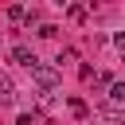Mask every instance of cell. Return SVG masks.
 Segmentation results:
<instances>
[{
  "label": "cell",
  "instance_id": "5",
  "mask_svg": "<svg viewBox=\"0 0 125 125\" xmlns=\"http://www.w3.org/2000/svg\"><path fill=\"white\" fill-rule=\"evenodd\" d=\"M66 16L78 23V20H86V8H82V4H70V8H66Z\"/></svg>",
  "mask_w": 125,
  "mask_h": 125
},
{
  "label": "cell",
  "instance_id": "1",
  "mask_svg": "<svg viewBox=\"0 0 125 125\" xmlns=\"http://www.w3.org/2000/svg\"><path fill=\"white\" fill-rule=\"evenodd\" d=\"M31 78H35L43 90H55V86H59V70H55V66H43V62L31 66Z\"/></svg>",
  "mask_w": 125,
  "mask_h": 125
},
{
  "label": "cell",
  "instance_id": "7",
  "mask_svg": "<svg viewBox=\"0 0 125 125\" xmlns=\"http://www.w3.org/2000/svg\"><path fill=\"white\" fill-rule=\"evenodd\" d=\"M55 31H59L55 23H43V27H39V35H43V39H55Z\"/></svg>",
  "mask_w": 125,
  "mask_h": 125
},
{
  "label": "cell",
  "instance_id": "8",
  "mask_svg": "<svg viewBox=\"0 0 125 125\" xmlns=\"http://www.w3.org/2000/svg\"><path fill=\"white\" fill-rule=\"evenodd\" d=\"M55 62H59V66H62V62H74V51H70V47H66V51H59V59H55Z\"/></svg>",
  "mask_w": 125,
  "mask_h": 125
},
{
  "label": "cell",
  "instance_id": "2",
  "mask_svg": "<svg viewBox=\"0 0 125 125\" xmlns=\"http://www.w3.org/2000/svg\"><path fill=\"white\" fill-rule=\"evenodd\" d=\"M12 59H16L20 66H27V70L39 62V59H35V51H31V47H23V43H20V47H12Z\"/></svg>",
  "mask_w": 125,
  "mask_h": 125
},
{
  "label": "cell",
  "instance_id": "6",
  "mask_svg": "<svg viewBox=\"0 0 125 125\" xmlns=\"http://www.w3.org/2000/svg\"><path fill=\"white\" fill-rule=\"evenodd\" d=\"M0 90H4V98H12V90H16V86H12V78H8V74H0Z\"/></svg>",
  "mask_w": 125,
  "mask_h": 125
},
{
  "label": "cell",
  "instance_id": "9",
  "mask_svg": "<svg viewBox=\"0 0 125 125\" xmlns=\"http://www.w3.org/2000/svg\"><path fill=\"white\" fill-rule=\"evenodd\" d=\"M70 109H74L78 117H86V102H78V98H70Z\"/></svg>",
  "mask_w": 125,
  "mask_h": 125
},
{
  "label": "cell",
  "instance_id": "10",
  "mask_svg": "<svg viewBox=\"0 0 125 125\" xmlns=\"http://www.w3.org/2000/svg\"><path fill=\"white\" fill-rule=\"evenodd\" d=\"M113 43H117V47L125 51V31H117V35H113Z\"/></svg>",
  "mask_w": 125,
  "mask_h": 125
},
{
  "label": "cell",
  "instance_id": "4",
  "mask_svg": "<svg viewBox=\"0 0 125 125\" xmlns=\"http://www.w3.org/2000/svg\"><path fill=\"white\" fill-rule=\"evenodd\" d=\"M8 20H12V23H20V20H27V8H20V4H12V8H8Z\"/></svg>",
  "mask_w": 125,
  "mask_h": 125
},
{
  "label": "cell",
  "instance_id": "3",
  "mask_svg": "<svg viewBox=\"0 0 125 125\" xmlns=\"http://www.w3.org/2000/svg\"><path fill=\"white\" fill-rule=\"evenodd\" d=\"M109 102H113V105L125 102V82H113V86H109Z\"/></svg>",
  "mask_w": 125,
  "mask_h": 125
}]
</instances>
